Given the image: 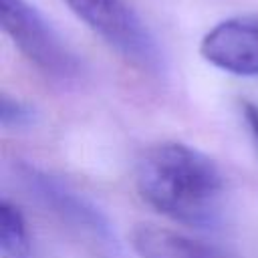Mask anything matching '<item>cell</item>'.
I'll return each mask as SVG.
<instances>
[{
	"label": "cell",
	"instance_id": "obj_4",
	"mask_svg": "<svg viewBox=\"0 0 258 258\" xmlns=\"http://www.w3.org/2000/svg\"><path fill=\"white\" fill-rule=\"evenodd\" d=\"M200 54L226 73L258 77V12L218 22L204 34Z\"/></svg>",
	"mask_w": 258,
	"mask_h": 258
},
{
	"label": "cell",
	"instance_id": "obj_2",
	"mask_svg": "<svg viewBox=\"0 0 258 258\" xmlns=\"http://www.w3.org/2000/svg\"><path fill=\"white\" fill-rule=\"evenodd\" d=\"M69 10L105 44L133 67L159 73L163 56L153 34L125 0H62Z\"/></svg>",
	"mask_w": 258,
	"mask_h": 258
},
{
	"label": "cell",
	"instance_id": "obj_9",
	"mask_svg": "<svg viewBox=\"0 0 258 258\" xmlns=\"http://www.w3.org/2000/svg\"><path fill=\"white\" fill-rule=\"evenodd\" d=\"M240 107H242L244 121H246V125L250 127V133H252L254 143H256V149H258V105H254V103H250V101H242Z\"/></svg>",
	"mask_w": 258,
	"mask_h": 258
},
{
	"label": "cell",
	"instance_id": "obj_1",
	"mask_svg": "<svg viewBox=\"0 0 258 258\" xmlns=\"http://www.w3.org/2000/svg\"><path fill=\"white\" fill-rule=\"evenodd\" d=\"M135 185L153 210L191 226L214 222L224 196L218 165L202 151L177 141L157 143L141 153Z\"/></svg>",
	"mask_w": 258,
	"mask_h": 258
},
{
	"label": "cell",
	"instance_id": "obj_6",
	"mask_svg": "<svg viewBox=\"0 0 258 258\" xmlns=\"http://www.w3.org/2000/svg\"><path fill=\"white\" fill-rule=\"evenodd\" d=\"M24 177L28 179L30 187H32L38 196H42L56 212H60V214L67 216V218H73V220L81 222V226L91 228V230H95L97 234H99V232H105V222H103V218L99 216V212L93 210L91 206H87V204H85L83 200H79L77 196H73L71 191L62 189V187H60L56 181H52L48 175H40V173H36L34 169L26 167Z\"/></svg>",
	"mask_w": 258,
	"mask_h": 258
},
{
	"label": "cell",
	"instance_id": "obj_3",
	"mask_svg": "<svg viewBox=\"0 0 258 258\" xmlns=\"http://www.w3.org/2000/svg\"><path fill=\"white\" fill-rule=\"evenodd\" d=\"M2 30L42 75L69 83L79 79L81 62L58 32L26 0H0Z\"/></svg>",
	"mask_w": 258,
	"mask_h": 258
},
{
	"label": "cell",
	"instance_id": "obj_8",
	"mask_svg": "<svg viewBox=\"0 0 258 258\" xmlns=\"http://www.w3.org/2000/svg\"><path fill=\"white\" fill-rule=\"evenodd\" d=\"M0 121L6 129H22L34 121V111L18 99L10 95H2L0 99Z\"/></svg>",
	"mask_w": 258,
	"mask_h": 258
},
{
	"label": "cell",
	"instance_id": "obj_7",
	"mask_svg": "<svg viewBox=\"0 0 258 258\" xmlns=\"http://www.w3.org/2000/svg\"><path fill=\"white\" fill-rule=\"evenodd\" d=\"M0 254L2 258H32V240L22 212L10 204H0Z\"/></svg>",
	"mask_w": 258,
	"mask_h": 258
},
{
	"label": "cell",
	"instance_id": "obj_5",
	"mask_svg": "<svg viewBox=\"0 0 258 258\" xmlns=\"http://www.w3.org/2000/svg\"><path fill=\"white\" fill-rule=\"evenodd\" d=\"M129 240L141 258H230L206 242L153 224L135 226Z\"/></svg>",
	"mask_w": 258,
	"mask_h": 258
}]
</instances>
